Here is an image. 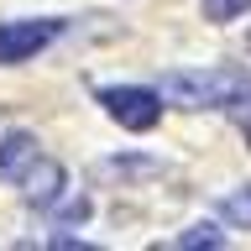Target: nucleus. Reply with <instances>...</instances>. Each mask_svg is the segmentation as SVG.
I'll return each mask as SVG.
<instances>
[{
    "label": "nucleus",
    "mask_w": 251,
    "mask_h": 251,
    "mask_svg": "<svg viewBox=\"0 0 251 251\" xmlns=\"http://www.w3.org/2000/svg\"><path fill=\"white\" fill-rule=\"evenodd\" d=\"M157 94L183 110H241V105H251V68H235V63L173 68V74H162Z\"/></svg>",
    "instance_id": "nucleus-1"
},
{
    "label": "nucleus",
    "mask_w": 251,
    "mask_h": 251,
    "mask_svg": "<svg viewBox=\"0 0 251 251\" xmlns=\"http://www.w3.org/2000/svg\"><path fill=\"white\" fill-rule=\"evenodd\" d=\"M100 105H105V115L121 121L126 131H152V126L162 121V94L157 89H136V84L100 89Z\"/></svg>",
    "instance_id": "nucleus-2"
},
{
    "label": "nucleus",
    "mask_w": 251,
    "mask_h": 251,
    "mask_svg": "<svg viewBox=\"0 0 251 251\" xmlns=\"http://www.w3.org/2000/svg\"><path fill=\"white\" fill-rule=\"evenodd\" d=\"M58 31H63V21H47V16L42 21H0V63H26Z\"/></svg>",
    "instance_id": "nucleus-3"
},
{
    "label": "nucleus",
    "mask_w": 251,
    "mask_h": 251,
    "mask_svg": "<svg viewBox=\"0 0 251 251\" xmlns=\"http://www.w3.org/2000/svg\"><path fill=\"white\" fill-rule=\"evenodd\" d=\"M21 183H26V188H21V199H26L31 209H52V204H58V194H63V168L37 157V162L26 168V178H21Z\"/></svg>",
    "instance_id": "nucleus-4"
},
{
    "label": "nucleus",
    "mask_w": 251,
    "mask_h": 251,
    "mask_svg": "<svg viewBox=\"0 0 251 251\" xmlns=\"http://www.w3.org/2000/svg\"><path fill=\"white\" fill-rule=\"evenodd\" d=\"M31 162H37V136L31 131H11L0 141V183H21Z\"/></svg>",
    "instance_id": "nucleus-5"
},
{
    "label": "nucleus",
    "mask_w": 251,
    "mask_h": 251,
    "mask_svg": "<svg viewBox=\"0 0 251 251\" xmlns=\"http://www.w3.org/2000/svg\"><path fill=\"white\" fill-rule=\"evenodd\" d=\"M105 173L110 178H152V173H162V162L157 157H110Z\"/></svg>",
    "instance_id": "nucleus-6"
},
{
    "label": "nucleus",
    "mask_w": 251,
    "mask_h": 251,
    "mask_svg": "<svg viewBox=\"0 0 251 251\" xmlns=\"http://www.w3.org/2000/svg\"><path fill=\"white\" fill-rule=\"evenodd\" d=\"M199 5H204V21H220V26L251 11V0H199Z\"/></svg>",
    "instance_id": "nucleus-7"
},
{
    "label": "nucleus",
    "mask_w": 251,
    "mask_h": 251,
    "mask_svg": "<svg viewBox=\"0 0 251 251\" xmlns=\"http://www.w3.org/2000/svg\"><path fill=\"white\" fill-rule=\"evenodd\" d=\"M173 246H183V251H194V246H225V235H220L215 225H188V230L178 235Z\"/></svg>",
    "instance_id": "nucleus-8"
},
{
    "label": "nucleus",
    "mask_w": 251,
    "mask_h": 251,
    "mask_svg": "<svg viewBox=\"0 0 251 251\" xmlns=\"http://www.w3.org/2000/svg\"><path fill=\"white\" fill-rule=\"evenodd\" d=\"M225 215H230L235 225H251V188L246 194H225Z\"/></svg>",
    "instance_id": "nucleus-9"
},
{
    "label": "nucleus",
    "mask_w": 251,
    "mask_h": 251,
    "mask_svg": "<svg viewBox=\"0 0 251 251\" xmlns=\"http://www.w3.org/2000/svg\"><path fill=\"white\" fill-rule=\"evenodd\" d=\"M63 220H89V199H84V194H74V199L63 204Z\"/></svg>",
    "instance_id": "nucleus-10"
},
{
    "label": "nucleus",
    "mask_w": 251,
    "mask_h": 251,
    "mask_svg": "<svg viewBox=\"0 0 251 251\" xmlns=\"http://www.w3.org/2000/svg\"><path fill=\"white\" fill-rule=\"evenodd\" d=\"M246 136H251V126H246Z\"/></svg>",
    "instance_id": "nucleus-11"
}]
</instances>
